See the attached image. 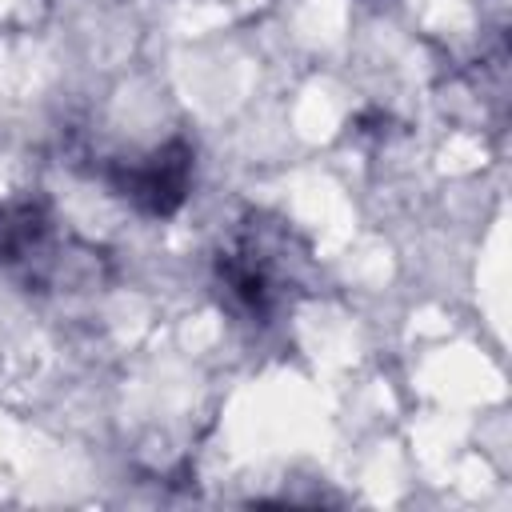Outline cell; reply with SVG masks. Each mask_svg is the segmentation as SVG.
<instances>
[{"label":"cell","instance_id":"obj_1","mask_svg":"<svg viewBox=\"0 0 512 512\" xmlns=\"http://www.w3.org/2000/svg\"><path fill=\"white\" fill-rule=\"evenodd\" d=\"M192 172H196V156L192 144L172 136L160 148H152L144 160H120L108 168V184L116 196H124L136 212L168 220L184 208L188 192H192Z\"/></svg>","mask_w":512,"mask_h":512},{"label":"cell","instance_id":"obj_2","mask_svg":"<svg viewBox=\"0 0 512 512\" xmlns=\"http://www.w3.org/2000/svg\"><path fill=\"white\" fill-rule=\"evenodd\" d=\"M0 268L40 288L56 272L52 212L40 196H16L0 204Z\"/></svg>","mask_w":512,"mask_h":512},{"label":"cell","instance_id":"obj_3","mask_svg":"<svg viewBox=\"0 0 512 512\" xmlns=\"http://www.w3.org/2000/svg\"><path fill=\"white\" fill-rule=\"evenodd\" d=\"M216 276L228 288V296L248 312V316H268L280 300V268L268 256V244L256 232L236 236L228 248L216 256Z\"/></svg>","mask_w":512,"mask_h":512}]
</instances>
